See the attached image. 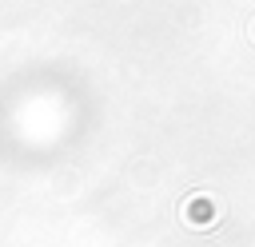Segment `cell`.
Wrapping results in <instances>:
<instances>
[{"label": "cell", "mask_w": 255, "mask_h": 247, "mask_svg": "<svg viewBox=\"0 0 255 247\" xmlns=\"http://www.w3.org/2000/svg\"><path fill=\"white\" fill-rule=\"evenodd\" d=\"M179 215H183V223H187L191 231H211V227H219V219H223V203H219L211 191H195V195L183 199Z\"/></svg>", "instance_id": "6da1fadb"}, {"label": "cell", "mask_w": 255, "mask_h": 247, "mask_svg": "<svg viewBox=\"0 0 255 247\" xmlns=\"http://www.w3.org/2000/svg\"><path fill=\"white\" fill-rule=\"evenodd\" d=\"M247 36H251V44H255V16H251V24H247Z\"/></svg>", "instance_id": "7a4b0ae2"}]
</instances>
